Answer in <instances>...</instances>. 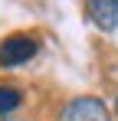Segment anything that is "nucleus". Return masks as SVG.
Wrapping results in <instances>:
<instances>
[{"instance_id": "obj_1", "label": "nucleus", "mask_w": 118, "mask_h": 121, "mask_svg": "<svg viewBox=\"0 0 118 121\" xmlns=\"http://www.w3.org/2000/svg\"><path fill=\"white\" fill-rule=\"evenodd\" d=\"M39 52V39L30 36V33H13L0 43V65L3 69H17V65H26Z\"/></svg>"}, {"instance_id": "obj_2", "label": "nucleus", "mask_w": 118, "mask_h": 121, "mask_svg": "<svg viewBox=\"0 0 118 121\" xmlns=\"http://www.w3.org/2000/svg\"><path fill=\"white\" fill-rule=\"evenodd\" d=\"M56 121H112L105 101L95 98V95H79V98L66 101L59 108V118Z\"/></svg>"}, {"instance_id": "obj_3", "label": "nucleus", "mask_w": 118, "mask_h": 121, "mask_svg": "<svg viewBox=\"0 0 118 121\" xmlns=\"http://www.w3.org/2000/svg\"><path fill=\"white\" fill-rule=\"evenodd\" d=\"M85 10H89V20L102 33L118 30V0H85Z\"/></svg>"}, {"instance_id": "obj_4", "label": "nucleus", "mask_w": 118, "mask_h": 121, "mask_svg": "<svg viewBox=\"0 0 118 121\" xmlns=\"http://www.w3.org/2000/svg\"><path fill=\"white\" fill-rule=\"evenodd\" d=\"M23 105V92L13 85H0V115H10Z\"/></svg>"}, {"instance_id": "obj_5", "label": "nucleus", "mask_w": 118, "mask_h": 121, "mask_svg": "<svg viewBox=\"0 0 118 121\" xmlns=\"http://www.w3.org/2000/svg\"><path fill=\"white\" fill-rule=\"evenodd\" d=\"M115 115H118V95H115Z\"/></svg>"}]
</instances>
